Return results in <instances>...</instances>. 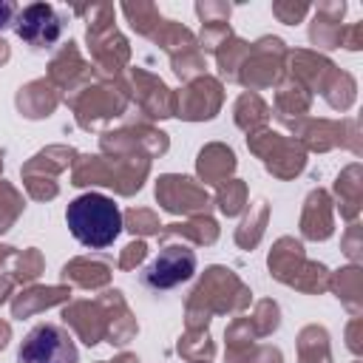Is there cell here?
<instances>
[{
  "instance_id": "2e32d148",
  "label": "cell",
  "mask_w": 363,
  "mask_h": 363,
  "mask_svg": "<svg viewBox=\"0 0 363 363\" xmlns=\"http://www.w3.org/2000/svg\"><path fill=\"white\" fill-rule=\"evenodd\" d=\"M91 77H94L91 60L82 57L77 40H71V37H68V40L57 48V54L48 60V74H45V79H48L60 94H65V96L74 94V91H79L82 85H88Z\"/></svg>"
},
{
  "instance_id": "94428289",
  "label": "cell",
  "mask_w": 363,
  "mask_h": 363,
  "mask_svg": "<svg viewBox=\"0 0 363 363\" xmlns=\"http://www.w3.org/2000/svg\"><path fill=\"white\" fill-rule=\"evenodd\" d=\"M9 60H11V45H9V43L0 37V68H3Z\"/></svg>"
},
{
  "instance_id": "f6af8a7d",
  "label": "cell",
  "mask_w": 363,
  "mask_h": 363,
  "mask_svg": "<svg viewBox=\"0 0 363 363\" xmlns=\"http://www.w3.org/2000/svg\"><path fill=\"white\" fill-rule=\"evenodd\" d=\"M224 363H284V354L272 343H252L241 352L224 354Z\"/></svg>"
},
{
  "instance_id": "e575fe53",
  "label": "cell",
  "mask_w": 363,
  "mask_h": 363,
  "mask_svg": "<svg viewBox=\"0 0 363 363\" xmlns=\"http://www.w3.org/2000/svg\"><path fill=\"white\" fill-rule=\"evenodd\" d=\"M150 43L159 45L170 60L179 57V54H187V51H196V48H199L196 34H193L187 26H182L179 20H167V17H164V23L159 26V31L153 34Z\"/></svg>"
},
{
  "instance_id": "4dcf8cb0",
  "label": "cell",
  "mask_w": 363,
  "mask_h": 363,
  "mask_svg": "<svg viewBox=\"0 0 363 363\" xmlns=\"http://www.w3.org/2000/svg\"><path fill=\"white\" fill-rule=\"evenodd\" d=\"M74 159H77V147H71V145H45L31 159L23 162L20 173H37V176L57 179L60 173H65L74 164Z\"/></svg>"
},
{
  "instance_id": "91938a15",
  "label": "cell",
  "mask_w": 363,
  "mask_h": 363,
  "mask_svg": "<svg viewBox=\"0 0 363 363\" xmlns=\"http://www.w3.org/2000/svg\"><path fill=\"white\" fill-rule=\"evenodd\" d=\"M105 363H139V357L133 352H119L113 360H105Z\"/></svg>"
},
{
  "instance_id": "8fae6325",
  "label": "cell",
  "mask_w": 363,
  "mask_h": 363,
  "mask_svg": "<svg viewBox=\"0 0 363 363\" xmlns=\"http://www.w3.org/2000/svg\"><path fill=\"white\" fill-rule=\"evenodd\" d=\"M153 196L159 201V207L170 216H199V213H210L213 207V196L207 193V187L201 182H196L193 176L184 173H162L156 179Z\"/></svg>"
},
{
  "instance_id": "c3c4849f",
  "label": "cell",
  "mask_w": 363,
  "mask_h": 363,
  "mask_svg": "<svg viewBox=\"0 0 363 363\" xmlns=\"http://www.w3.org/2000/svg\"><path fill=\"white\" fill-rule=\"evenodd\" d=\"M227 37H233V28H230V23H201V31H199V48L207 54H213Z\"/></svg>"
},
{
  "instance_id": "6125c7cd",
  "label": "cell",
  "mask_w": 363,
  "mask_h": 363,
  "mask_svg": "<svg viewBox=\"0 0 363 363\" xmlns=\"http://www.w3.org/2000/svg\"><path fill=\"white\" fill-rule=\"evenodd\" d=\"M3 167H6V162H3V150H0V179H3Z\"/></svg>"
},
{
  "instance_id": "277c9868",
  "label": "cell",
  "mask_w": 363,
  "mask_h": 363,
  "mask_svg": "<svg viewBox=\"0 0 363 363\" xmlns=\"http://www.w3.org/2000/svg\"><path fill=\"white\" fill-rule=\"evenodd\" d=\"M65 224L71 235L88 250H105L122 233V213L111 196L82 193L65 207Z\"/></svg>"
},
{
  "instance_id": "f35d334b",
  "label": "cell",
  "mask_w": 363,
  "mask_h": 363,
  "mask_svg": "<svg viewBox=\"0 0 363 363\" xmlns=\"http://www.w3.org/2000/svg\"><path fill=\"white\" fill-rule=\"evenodd\" d=\"M247 51H250V43L247 40H241V37H227L216 51H213V57H216V68H218V79H227V82H235V74H238V68H241V62H244V57H247Z\"/></svg>"
},
{
  "instance_id": "ba28073f",
  "label": "cell",
  "mask_w": 363,
  "mask_h": 363,
  "mask_svg": "<svg viewBox=\"0 0 363 363\" xmlns=\"http://www.w3.org/2000/svg\"><path fill=\"white\" fill-rule=\"evenodd\" d=\"M286 43L275 34H264L255 43H250V51L235 74V82L244 91H267L284 79V62H286Z\"/></svg>"
},
{
  "instance_id": "e0dca14e",
  "label": "cell",
  "mask_w": 363,
  "mask_h": 363,
  "mask_svg": "<svg viewBox=\"0 0 363 363\" xmlns=\"http://www.w3.org/2000/svg\"><path fill=\"white\" fill-rule=\"evenodd\" d=\"M335 74H337V65L326 54H318V51H309V48H289L286 51L284 77L295 79L309 94H323Z\"/></svg>"
},
{
  "instance_id": "5b68a950",
  "label": "cell",
  "mask_w": 363,
  "mask_h": 363,
  "mask_svg": "<svg viewBox=\"0 0 363 363\" xmlns=\"http://www.w3.org/2000/svg\"><path fill=\"white\" fill-rule=\"evenodd\" d=\"M267 269L278 284H284L295 292H303V295H323L329 289L332 269L320 261H312L295 235H281L269 247Z\"/></svg>"
},
{
  "instance_id": "d6a6232c",
  "label": "cell",
  "mask_w": 363,
  "mask_h": 363,
  "mask_svg": "<svg viewBox=\"0 0 363 363\" xmlns=\"http://www.w3.org/2000/svg\"><path fill=\"white\" fill-rule=\"evenodd\" d=\"M269 116H272V111H269V105L264 102L261 94H252V91L238 94V99L233 105V122H235L238 130L255 133L261 128H269Z\"/></svg>"
},
{
  "instance_id": "44dd1931",
  "label": "cell",
  "mask_w": 363,
  "mask_h": 363,
  "mask_svg": "<svg viewBox=\"0 0 363 363\" xmlns=\"http://www.w3.org/2000/svg\"><path fill=\"white\" fill-rule=\"evenodd\" d=\"M74 289L68 284H28L17 295H11V318L23 320L31 315H40L51 306H65L71 301Z\"/></svg>"
},
{
  "instance_id": "b9f144b4",
  "label": "cell",
  "mask_w": 363,
  "mask_h": 363,
  "mask_svg": "<svg viewBox=\"0 0 363 363\" xmlns=\"http://www.w3.org/2000/svg\"><path fill=\"white\" fill-rule=\"evenodd\" d=\"M23 210H26L23 193H20L11 182L0 179V235L9 233V230L17 224V218L23 216Z\"/></svg>"
},
{
  "instance_id": "484cf974",
  "label": "cell",
  "mask_w": 363,
  "mask_h": 363,
  "mask_svg": "<svg viewBox=\"0 0 363 363\" xmlns=\"http://www.w3.org/2000/svg\"><path fill=\"white\" fill-rule=\"evenodd\" d=\"M218 221L210 213H199V216H187L182 221L173 224H162L159 230V244H170V241H190L193 247H213L218 241Z\"/></svg>"
},
{
  "instance_id": "db71d44e",
  "label": "cell",
  "mask_w": 363,
  "mask_h": 363,
  "mask_svg": "<svg viewBox=\"0 0 363 363\" xmlns=\"http://www.w3.org/2000/svg\"><path fill=\"white\" fill-rule=\"evenodd\" d=\"M340 48H346V51H360L363 48V20L360 23H346L343 37H340Z\"/></svg>"
},
{
  "instance_id": "ac0fdd59",
  "label": "cell",
  "mask_w": 363,
  "mask_h": 363,
  "mask_svg": "<svg viewBox=\"0 0 363 363\" xmlns=\"http://www.w3.org/2000/svg\"><path fill=\"white\" fill-rule=\"evenodd\" d=\"M94 301L99 303V309L105 315V343H111V346H128L136 337V332H139V320L130 312V306L125 301V292L116 289V286H108Z\"/></svg>"
},
{
  "instance_id": "d4e9b609",
  "label": "cell",
  "mask_w": 363,
  "mask_h": 363,
  "mask_svg": "<svg viewBox=\"0 0 363 363\" xmlns=\"http://www.w3.org/2000/svg\"><path fill=\"white\" fill-rule=\"evenodd\" d=\"M60 102H62V94H60L45 77L20 85L17 94H14V108H17V113H20L23 119H31V122L48 119V116L60 108Z\"/></svg>"
},
{
  "instance_id": "d590c367",
  "label": "cell",
  "mask_w": 363,
  "mask_h": 363,
  "mask_svg": "<svg viewBox=\"0 0 363 363\" xmlns=\"http://www.w3.org/2000/svg\"><path fill=\"white\" fill-rule=\"evenodd\" d=\"M119 11H122L125 20L130 23V28H133L139 37H145V40H153V34L159 31V26L164 23L159 6L150 3V0H136V3L130 0V3H122Z\"/></svg>"
},
{
  "instance_id": "ee69618b",
  "label": "cell",
  "mask_w": 363,
  "mask_h": 363,
  "mask_svg": "<svg viewBox=\"0 0 363 363\" xmlns=\"http://www.w3.org/2000/svg\"><path fill=\"white\" fill-rule=\"evenodd\" d=\"M247 318H250V323H252L258 337H269L281 326V306L272 298H261V301H255V306H252V312Z\"/></svg>"
},
{
  "instance_id": "7a4b0ae2",
  "label": "cell",
  "mask_w": 363,
  "mask_h": 363,
  "mask_svg": "<svg viewBox=\"0 0 363 363\" xmlns=\"http://www.w3.org/2000/svg\"><path fill=\"white\" fill-rule=\"evenodd\" d=\"M74 14L88 23L85 43L91 51V68L96 82H116L130 68V43L113 23L116 9L111 3H96V6H77Z\"/></svg>"
},
{
  "instance_id": "be15d7a7",
  "label": "cell",
  "mask_w": 363,
  "mask_h": 363,
  "mask_svg": "<svg viewBox=\"0 0 363 363\" xmlns=\"http://www.w3.org/2000/svg\"><path fill=\"white\" fill-rule=\"evenodd\" d=\"M96 363H105V360H96Z\"/></svg>"
},
{
  "instance_id": "681fc988",
  "label": "cell",
  "mask_w": 363,
  "mask_h": 363,
  "mask_svg": "<svg viewBox=\"0 0 363 363\" xmlns=\"http://www.w3.org/2000/svg\"><path fill=\"white\" fill-rule=\"evenodd\" d=\"M147 244H145V238H133V241H128L122 250H119V258H116V267L119 269H125V272H133L139 264H145V258H147Z\"/></svg>"
},
{
  "instance_id": "f546056e",
  "label": "cell",
  "mask_w": 363,
  "mask_h": 363,
  "mask_svg": "<svg viewBox=\"0 0 363 363\" xmlns=\"http://www.w3.org/2000/svg\"><path fill=\"white\" fill-rule=\"evenodd\" d=\"M329 289L352 318H360L363 312V267L360 264H346L335 269L329 275Z\"/></svg>"
},
{
  "instance_id": "3957f363",
  "label": "cell",
  "mask_w": 363,
  "mask_h": 363,
  "mask_svg": "<svg viewBox=\"0 0 363 363\" xmlns=\"http://www.w3.org/2000/svg\"><path fill=\"white\" fill-rule=\"evenodd\" d=\"M150 176L147 156H102V153H77L71 164L74 187H108L116 196H136Z\"/></svg>"
},
{
  "instance_id": "f1b7e54d",
  "label": "cell",
  "mask_w": 363,
  "mask_h": 363,
  "mask_svg": "<svg viewBox=\"0 0 363 363\" xmlns=\"http://www.w3.org/2000/svg\"><path fill=\"white\" fill-rule=\"evenodd\" d=\"M309 108H312V94L303 88V85H298L295 79H289V77H284L278 85H275V102H272V113H275V119L281 122V125H292V122H298V119H303V116H309Z\"/></svg>"
},
{
  "instance_id": "816d5d0a",
  "label": "cell",
  "mask_w": 363,
  "mask_h": 363,
  "mask_svg": "<svg viewBox=\"0 0 363 363\" xmlns=\"http://www.w3.org/2000/svg\"><path fill=\"white\" fill-rule=\"evenodd\" d=\"M196 14L201 23H230L233 6L224 0H199L196 3Z\"/></svg>"
},
{
  "instance_id": "ffe728a7",
  "label": "cell",
  "mask_w": 363,
  "mask_h": 363,
  "mask_svg": "<svg viewBox=\"0 0 363 363\" xmlns=\"http://www.w3.org/2000/svg\"><path fill=\"white\" fill-rule=\"evenodd\" d=\"M298 230L306 241H326L335 233V204L329 190L323 187H312L303 199L301 207V218H298Z\"/></svg>"
},
{
  "instance_id": "cb8c5ba5",
  "label": "cell",
  "mask_w": 363,
  "mask_h": 363,
  "mask_svg": "<svg viewBox=\"0 0 363 363\" xmlns=\"http://www.w3.org/2000/svg\"><path fill=\"white\" fill-rule=\"evenodd\" d=\"M62 323L82 340L88 349L105 340V315L96 301H68L62 306Z\"/></svg>"
},
{
  "instance_id": "4fadbf2b",
  "label": "cell",
  "mask_w": 363,
  "mask_h": 363,
  "mask_svg": "<svg viewBox=\"0 0 363 363\" xmlns=\"http://www.w3.org/2000/svg\"><path fill=\"white\" fill-rule=\"evenodd\" d=\"M14 31L31 51H48L60 43L65 31V20L51 3H28L17 9Z\"/></svg>"
},
{
  "instance_id": "7402d4cb",
  "label": "cell",
  "mask_w": 363,
  "mask_h": 363,
  "mask_svg": "<svg viewBox=\"0 0 363 363\" xmlns=\"http://www.w3.org/2000/svg\"><path fill=\"white\" fill-rule=\"evenodd\" d=\"M340 119H326V116H303L289 125L292 139L306 150V153H329L340 147Z\"/></svg>"
},
{
  "instance_id": "d6986e66",
  "label": "cell",
  "mask_w": 363,
  "mask_h": 363,
  "mask_svg": "<svg viewBox=\"0 0 363 363\" xmlns=\"http://www.w3.org/2000/svg\"><path fill=\"white\" fill-rule=\"evenodd\" d=\"M346 3L343 0H320L318 6H312V23H309V43L315 45V51H335L340 48V37H343V17H346Z\"/></svg>"
},
{
  "instance_id": "74e56055",
  "label": "cell",
  "mask_w": 363,
  "mask_h": 363,
  "mask_svg": "<svg viewBox=\"0 0 363 363\" xmlns=\"http://www.w3.org/2000/svg\"><path fill=\"white\" fill-rule=\"evenodd\" d=\"M213 204H216L218 213L227 216V218L241 216V213L247 210V204H250V187H247V182H244V179H227V182H221V184L216 187Z\"/></svg>"
},
{
  "instance_id": "1f68e13d",
  "label": "cell",
  "mask_w": 363,
  "mask_h": 363,
  "mask_svg": "<svg viewBox=\"0 0 363 363\" xmlns=\"http://www.w3.org/2000/svg\"><path fill=\"white\" fill-rule=\"evenodd\" d=\"M269 213H272V207H269L267 199H255L252 204H247V213H244V218L238 221V227L233 233L238 250H255L261 244V238L267 233V224H269Z\"/></svg>"
},
{
  "instance_id": "8d00e7d4",
  "label": "cell",
  "mask_w": 363,
  "mask_h": 363,
  "mask_svg": "<svg viewBox=\"0 0 363 363\" xmlns=\"http://www.w3.org/2000/svg\"><path fill=\"white\" fill-rule=\"evenodd\" d=\"M176 352L187 363H210L216 357V343L210 329H184L176 340Z\"/></svg>"
},
{
  "instance_id": "9a60e30c",
  "label": "cell",
  "mask_w": 363,
  "mask_h": 363,
  "mask_svg": "<svg viewBox=\"0 0 363 363\" xmlns=\"http://www.w3.org/2000/svg\"><path fill=\"white\" fill-rule=\"evenodd\" d=\"M193 272H196V252L182 241H170V244H162L159 255L142 272V281L150 289H173L190 281Z\"/></svg>"
},
{
  "instance_id": "bcb514c9",
  "label": "cell",
  "mask_w": 363,
  "mask_h": 363,
  "mask_svg": "<svg viewBox=\"0 0 363 363\" xmlns=\"http://www.w3.org/2000/svg\"><path fill=\"white\" fill-rule=\"evenodd\" d=\"M23 176V187L28 193V199L34 201H51L60 196V182L51 176H37V173H20Z\"/></svg>"
},
{
  "instance_id": "30bf717a",
  "label": "cell",
  "mask_w": 363,
  "mask_h": 363,
  "mask_svg": "<svg viewBox=\"0 0 363 363\" xmlns=\"http://www.w3.org/2000/svg\"><path fill=\"white\" fill-rule=\"evenodd\" d=\"M116 85L125 91L128 102H133L147 119H170L176 116V91L164 85L156 74L145 68H128Z\"/></svg>"
},
{
  "instance_id": "4316f807",
  "label": "cell",
  "mask_w": 363,
  "mask_h": 363,
  "mask_svg": "<svg viewBox=\"0 0 363 363\" xmlns=\"http://www.w3.org/2000/svg\"><path fill=\"white\" fill-rule=\"evenodd\" d=\"M329 196H332V204L340 210V218H346L349 224L357 221L363 210V164L360 162L346 164L337 173Z\"/></svg>"
},
{
  "instance_id": "836d02e7",
  "label": "cell",
  "mask_w": 363,
  "mask_h": 363,
  "mask_svg": "<svg viewBox=\"0 0 363 363\" xmlns=\"http://www.w3.org/2000/svg\"><path fill=\"white\" fill-rule=\"evenodd\" d=\"M329 329L320 323H306L298 337H295V349H298V363H332V343H329Z\"/></svg>"
},
{
  "instance_id": "11a10c76",
  "label": "cell",
  "mask_w": 363,
  "mask_h": 363,
  "mask_svg": "<svg viewBox=\"0 0 363 363\" xmlns=\"http://www.w3.org/2000/svg\"><path fill=\"white\" fill-rule=\"evenodd\" d=\"M346 346L354 357H360L363 352V318H352L346 326Z\"/></svg>"
},
{
  "instance_id": "6f0895ef",
  "label": "cell",
  "mask_w": 363,
  "mask_h": 363,
  "mask_svg": "<svg viewBox=\"0 0 363 363\" xmlns=\"http://www.w3.org/2000/svg\"><path fill=\"white\" fill-rule=\"evenodd\" d=\"M14 17H17V6L11 0H0V31L14 26Z\"/></svg>"
},
{
  "instance_id": "7dc6e473",
  "label": "cell",
  "mask_w": 363,
  "mask_h": 363,
  "mask_svg": "<svg viewBox=\"0 0 363 363\" xmlns=\"http://www.w3.org/2000/svg\"><path fill=\"white\" fill-rule=\"evenodd\" d=\"M312 11V6L306 0H275L272 3V17L284 26H295L303 23V17Z\"/></svg>"
},
{
  "instance_id": "5bb4252c",
  "label": "cell",
  "mask_w": 363,
  "mask_h": 363,
  "mask_svg": "<svg viewBox=\"0 0 363 363\" xmlns=\"http://www.w3.org/2000/svg\"><path fill=\"white\" fill-rule=\"evenodd\" d=\"M224 105V82L213 74H201L176 91V116L184 122H210Z\"/></svg>"
},
{
  "instance_id": "603a6c76",
  "label": "cell",
  "mask_w": 363,
  "mask_h": 363,
  "mask_svg": "<svg viewBox=\"0 0 363 363\" xmlns=\"http://www.w3.org/2000/svg\"><path fill=\"white\" fill-rule=\"evenodd\" d=\"M60 278H62L60 284H68L71 289L77 286V289L96 292V289H108L111 286L113 267H111V261L96 258V255H77V258H71V261L62 264Z\"/></svg>"
},
{
  "instance_id": "60d3db41",
  "label": "cell",
  "mask_w": 363,
  "mask_h": 363,
  "mask_svg": "<svg viewBox=\"0 0 363 363\" xmlns=\"http://www.w3.org/2000/svg\"><path fill=\"white\" fill-rule=\"evenodd\" d=\"M43 272H45V255H43L37 247L17 250V255H14V261H11V275H14L17 284L28 286V284H34Z\"/></svg>"
},
{
  "instance_id": "52a82bcc",
  "label": "cell",
  "mask_w": 363,
  "mask_h": 363,
  "mask_svg": "<svg viewBox=\"0 0 363 363\" xmlns=\"http://www.w3.org/2000/svg\"><path fill=\"white\" fill-rule=\"evenodd\" d=\"M247 147L255 159H261L267 173L278 182H292L306 167V150L292 136H284L272 128H261L255 133H247Z\"/></svg>"
},
{
  "instance_id": "83f0119b",
  "label": "cell",
  "mask_w": 363,
  "mask_h": 363,
  "mask_svg": "<svg viewBox=\"0 0 363 363\" xmlns=\"http://www.w3.org/2000/svg\"><path fill=\"white\" fill-rule=\"evenodd\" d=\"M235 167H238L235 150L224 142H207L196 156V176H199V182H204V187L207 184L218 187L221 182L233 179Z\"/></svg>"
},
{
  "instance_id": "8992f818",
  "label": "cell",
  "mask_w": 363,
  "mask_h": 363,
  "mask_svg": "<svg viewBox=\"0 0 363 363\" xmlns=\"http://www.w3.org/2000/svg\"><path fill=\"white\" fill-rule=\"evenodd\" d=\"M77 125L82 130H108L113 119H122L130 108L125 91L116 82H88L65 96Z\"/></svg>"
},
{
  "instance_id": "f5cc1de1",
  "label": "cell",
  "mask_w": 363,
  "mask_h": 363,
  "mask_svg": "<svg viewBox=\"0 0 363 363\" xmlns=\"http://www.w3.org/2000/svg\"><path fill=\"white\" fill-rule=\"evenodd\" d=\"M343 128H340V147L349 150L352 156H360L363 153V136H360V122L354 116H346L340 119Z\"/></svg>"
},
{
  "instance_id": "6da1fadb",
  "label": "cell",
  "mask_w": 363,
  "mask_h": 363,
  "mask_svg": "<svg viewBox=\"0 0 363 363\" xmlns=\"http://www.w3.org/2000/svg\"><path fill=\"white\" fill-rule=\"evenodd\" d=\"M252 289L221 264H210L184 301V329H207L216 315H244Z\"/></svg>"
},
{
  "instance_id": "f907efd6",
  "label": "cell",
  "mask_w": 363,
  "mask_h": 363,
  "mask_svg": "<svg viewBox=\"0 0 363 363\" xmlns=\"http://www.w3.org/2000/svg\"><path fill=\"white\" fill-rule=\"evenodd\" d=\"M340 250L352 264L363 261V227H360V221H352L346 227V233L340 235Z\"/></svg>"
},
{
  "instance_id": "7bdbcfd3",
  "label": "cell",
  "mask_w": 363,
  "mask_h": 363,
  "mask_svg": "<svg viewBox=\"0 0 363 363\" xmlns=\"http://www.w3.org/2000/svg\"><path fill=\"white\" fill-rule=\"evenodd\" d=\"M122 230H128L136 238H147V235H159L162 221L150 207H128L122 213Z\"/></svg>"
},
{
  "instance_id": "7c38bea8",
  "label": "cell",
  "mask_w": 363,
  "mask_h": 363,
  "mask_svg": "<svg viewBox=\"0 0 363 363\" xmlns=\"http://www.w3.org/2000/svg\"><path fill=\"white\" fill-rule=\"evenodd\" d=\"M17 363H79V349L60 323H37L23 337Z\"/></svg>"
},
{
  "instance_id": "ab89813d",
  "label": "cell",
  "mask_w": 363,
  "mask_h": 363,
  "mask_svg": "<svg viewBox=\"0 0 363 363\" xmlns=\"http://www.w3.org/2000/svg\"><path fill=\"white\" fill-rule=\"evenodd\" d=\"M323 99H326V105L332 108V111H349L352 105H354V99H357V82H354V77L349 74V71H340L337 68V74L332 77V82L326 85V91L320 94Z\"/></svg>"
},
{
  "instance_id": "9c48e42d",
  "label": "cell",
  "mask_w": 363,
  "mask_h": 363,
  "mask_svg": "<svg viewBox=\"0 0 363 363\" xmlns=\"http://www.w3.org/2000/svg\"><path fill=\"white\" fill-rule=\"evenodd\" d=\"M170 150V136L150 122H125L99 133L102 156H147L150 162Z\"/></svg>"
},
{
  "instance_id": "680465c9",
  "label": "cell",
  "mask_w": 363,
  "mask_h": 363,
  "mask_svg": "<svg viewBox=\"0 0 363 363\" xmlns=\"http://www.w3.org/2000/svg\"><path fill=\"white\" fill-rule=\"evenodd\" d=\"M9 340H11V323L0 318V352L9 346Z\"/></svg>"
},
{
  "instance_id": "9f6ffc18",
  "label": "cell",
  "mask_w": 363,
  "mask_h": 363,
  "mask_svg": "<svg viewBox=\"0 0 363 363\" xmlns=\"http://www.w3.org/2000/svg\"><path fill=\"white\" fill-rule=\"evenodd\" d=\"M14 286H17V281H14L11 269L0 272V306H3L6 301H11V295H14Z\"/></svg>"
}]
</instances>
